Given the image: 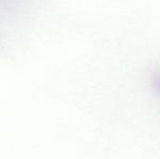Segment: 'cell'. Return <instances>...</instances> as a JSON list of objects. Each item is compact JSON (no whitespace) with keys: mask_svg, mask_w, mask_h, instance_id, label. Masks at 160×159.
Masks as SVG:
<instances>
[]
</instances>
